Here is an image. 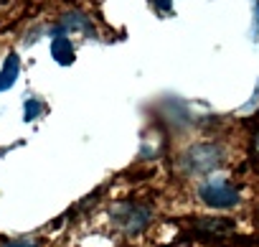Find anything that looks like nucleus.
<instances>
[{"label":"nucleus","instance_id":"nucleus-7","mask_svg":"<svg viewBox=\"0 0 259 247\" xmlns=\"http://www.w3.org/2000/svg\"><path fill=\"white\" fill-rule=\"evenodd\" d=\"M0 247H38L36 242H8V244H0Z\"/></svg>","mask_w":259,"mask_h":247},{"label":"nucleus","instance_id":"nucleus-1","mask_svg":"<svg viewBox=\"0 0 259 247\" xmlns=\"http://www.w3.org/2000/svg\"><path fill=\"white\" fill-rule=\"evenodd\" d=\"M221 158H224V153H221L219 146H213V143H198V146H193V148H188L183 153L181 166L188 173H208V171H213L221 163Z\"/></svg>","mask_w":259,"mask_h":247},{"label":"nucleus","instance_id":"nucleus-5","mask_svg":"<svg viewBox=\"0 0 259 247\" xmlns=\"http://www.w3.org/2000/svg\"><path fill=\"white\" fill-rule=\"evenodd\" d=\"M18 72H21L18 56H16V54H11V56L6 59L3 69H0V92H6V89H11V87L16 84V79H18Z\"/></svg>","mask_w":259,"mask_h":247},{"label":"nucleus","instance_id":"nucleus-3","mask_svg":"<svg viewBox=\"0 0 259 247\" xmlns=\"http://www.w3.org/2000/svg\"><path fill=\"white\" fill-rule=\"evenodd\" d=\"M112 219L117 222V227L127 234H138L148 227L150 222V211L145 206H135V204H130V206H117L112 211Z\"/></svg>","mask_w":259,"mask_h":247},{"label":"nucleus","instance_id":"nucleus-6","mask_svg":"<svg viewBox=\"0 0 259 247\" xmlns=\"http://www.w3.org/2000/svg\"><path fill=\"white\" fill-rule=\"evenodd\" d=\"M38 112H41V104H38L36 99H28V102H26V110H23L26 122H28V120H33V117H38Z\"/></svg>","mask_w":259,"mask_h":247},{"label":"nucleus","instance_id":"nucleus-8","mask_svg":"<svg viewBox=\"0 0 259 247\" xmlns=\"http://www.w3.org/2000/svg\"><path fill=\"white\" fill-rule=\"evenodd\" d=\"M155 6H158L160 11H170V8H173V0H155Z\"/></svg>","mask_w":259,"mask_h":247},{"label":"nucleus","instance_id":"nucleus-2","mask_svg":"<svg viewBox=\"0 0 259 247\" xmlns=\"http://www.w3.org/2000/svg\"><path fill=\"white\" fill-rule=\"evenodd\" d=\"M201 199L206 206H213V209H229L239 201V191L234 184L229 181H208L201 186Z\"/></svg>","mask_w":259,"mask_h":247},{"label":"nucleus","instance_id":"nucleus-9","mask_svg":"<svg viewBox=\"0 0 259 247\" xmlns=\"http://www.w3.org/2000/svg\"><path fill=\"white\" fill-rule=\"evenodd\" d=\"M254 151H256V153H259V133H256V135H254Z\"/></svg>","mask_w":259,"mask_h":247},{"label":"nucleus","instance_id":"nucleus-4","mask_svg":"<svg viewBox=\"0 0 259 247\" xmlns=\"http://www.w3.org/2000/svg\"><path fill=\"white\" fill-rule=\"evenodd\" d=\"M51 56H54L61 66L74 64V46H71L69 36H56V39L51 41Z\"/></svg>","mask_w":259,"mask_h":247}]
</instances>
